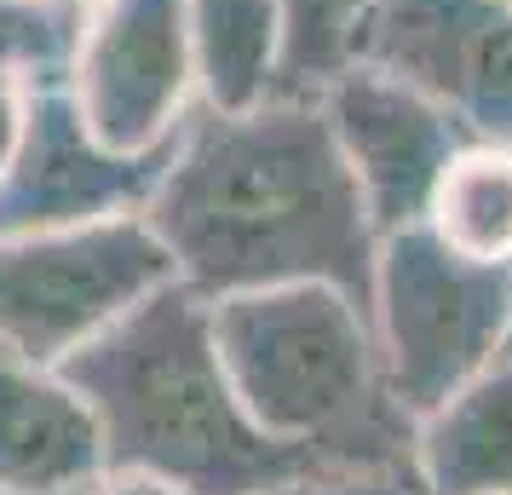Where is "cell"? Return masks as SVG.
<instances>
[{
	"label": "cell",
	"instance_id": "obj_1",
	"mask_svg": "<svg viewBox=\"0 0 512 495\" xmlns=\"http://www.w3.org/2000/svg\"><path fill=\"white\" fill-rule=\"evenodd\" d=\"M144 225L167 248L173 277L202 300L334 283L369 306L380 231L317 98L277 93L254 110L196 104L173 133Z\"/></svg>",
	"mask_w": 512,
	"mask_h": 495
},
{
	"label": "cell",
	"instance_id": "obj_2",
	"mask_svg": "<svg viewBox=\"0 0 512 495\" xmlns=\"http://www.w3.org/2000/svg\"><path fill=\"white\" fill-rule=\"evenodd\" d=\"M58 369L93 409L110 472H144L185 495H265L305 472H334L254 421L213 340V300L179 277Z\"/></svg>",
	"mask_w": 512,
	"mask_h": 495
},
{
	"label": "cell",
	"instance_id": "obj_3",
	"mask_svg": "<svg viewBox=\"0 0 512 495\" xmlns=\"http://www.w3.org/2000/svg\"><path fill=\"white\" fill-rule=\"evenodd\" d=\"M213 340L265 432L334 472H415V415L392 398L369 306L334 283L213 300Z\"/></svg>",
	"mask_w": 512,
	"mask_h": 495
},
{
	"label": "cell",
	"instance_id": "obj_4",
	"mask_svg": "<svg viewBox=\"0 0 512 495\" xmlns=\"http://www.w3.org/2000/svg\"><path fill=\"white\" fill-rule=\"evenodd\" d=\"M369 323L392 398L420 421L512 352V265L466 260L426 225H403L374 248Z\"/></svg>",
	"mask_w": 512,
	"mask_h": 495
},
{
	"label": "cell",
	"instance_id": "obj_5",
	"mask_svg": "<svg viewBox=\"0 0 512 495\" xmlns=\"http://www.w3.org/2000/svg\"><path fill=\"white\" fill-rule=\"evenodd\" d=\"M162 283H173V260L144 213L81 231L0 236V346L58 369Z\"/></svg>",
	"mask_w": 512,
	"mask_h": 495
},
{
	"label": "cell",
	"instance_id": "obj_6",
	"mask_svg": "<svg viewBox=\"0 0 512 495\" xmlns=\"http://www.w3.org/2000/svg\"><path fill=\"white\" fill-rule=\"evenodd\" d=\"M351 64L443 104L478 144H512V0H363Z\"/></svg>",
	"mask_w": 512,
	"mask_h": 495
},
{
	"label": "cell",
	"instance_id": "obj_7",
	"mask_svg": "<svg viewBox=\"0 0 512 495\" xmlns=\"http://www.w3.org/2000/svg\"><path fill=\"white\" fill-rule=\"evenodd\" d=\"M64 87L110 150L167 144L196 110L185 0H81Z\"/></svg>",
	"mask_w": 512,
	"mask_h": 495
},
{
	"label": "cell",
	"instance_id": "obj_8",
	"mask_svg": "<svg viewBox=\"0 0 512 495\" xmlns=\"http://www.w3.org/2000/svg\"><path fill=\"white\" fill-rule=\"evenodd\" d=\"M173 139L156 150H110L81 121L64 81H41L24 98V133L0 173V236L81 231L144 213L162 185Z\"/></svg>",
	"mask_w": 512,
	"mask_h": 495
},
{
	"label": "cell",
	"instance_id": "obj_9",
	"mask_svg": "<svg viewBox=\"0 0 512 495\" xmlns=\"http://www.w3.org/2000/svg\"><path fill=\"white\" fill-rule=\"evenodd\" d=\"M317 104H323L328 133L340 144L380 236L420 225L449 156L472 144L443 104H432L426 93L403 87L392 75L363 70V64H346L317 93Z\"/></svg>",
	"mask_w": 512,
	"mask_h": 495
},
{
	"label": "cell",
	"instance_id": "obj_10",
	"mask_svg": "<svg viewBox=\"0 0 512 495\" xmlns=\"http://www.w3.org/2000/svg\"><path fill=\"white\" fill-rule=\"evenodd\" d=\"M104 472V438L70 375L0 346V490L81 495Z\"/></svg>",
	"mask_w": 512,
	"mask_h": 495
},
{
	"label": "cell",
	"instance_id": "obj_11",
	"mask_svg": "<svg viewBox=\"0 0 512 495\" xmlns=\"http://www.w3.org/2000/svg\"><path fill=\"white\" fill-rule=\"evenodd\" d=\"M409 467L426 495H512V352L420 415Z\"/></svg>",
	"mask_w": 512,
	"mask_h": 495
},
{
	"label": "cell",
	"instance_id": "obj_12",
	"mask_svg": "<svg viewBox=\"0 0 512 495\" xmlns=\"http://www.w3.org/2000/svg\"><path fill=\"white\" fill-rule=\"evenodd\" d=\"M196 104L254 110L282 93V0H185Z\"/></svg>",
	"mask_w": 512,
	"mask_h": 495
},
{
	"label": "cell",
	"instance_id": "obj_13",
	"mask_svg": "<svg viewBox=\"0 0 512 495\" xmlns=\"http://www.w3.org/2000/svg\"><path fill=\"white\" fill-rule=\"evenodd\" d=\"M420 225L466 260L512 265V144H461Z\"/></svg>",
	"mask_w": 512,
	"mask_h": 495
},
{
	"label": "cell",
	"instance_id": "obj_14",
	"mask_svg": "<svg viewBox=\"0 0 512 495\" xmlns=\"http://www.w3.org/2000/svg\"><path fill=\"white\" fill-rule=\"evenodd\" d=\"M363 0H282V93L317 98L351 64V29Z\"/></svg>",
	"mask_w": 512,
	"mask_h": 495
},
{
	"label": "cell",
	"instance_id": "obj_15",
	"mask_svg": "<svg viewBox=\"0 0 512 495\" xmlns=\"http://www.w3.org/2000/svg\"><path fill=\"white\" fill-rule=\"evenodd\" d=\"M81 6L58 0H0V75L18 87L64 81L75 52Z\"/></svg>",
	"mask_w": 512,
	"mask_h": 495
},
{
	"label": "cell",
	"instance_id": "obj_16",
	"mask_svg": "<svg viewBox=\"0 0 512 495\" xmlns=\"http://www.w3.org/2000/svg\"><path fill=\"white\" fill-rule=\"evenodd\" d=\"M265 495H426L415 472H305Z\"/></svg>",
	"mask_w": 512,
	"mask_h": 495
},
{
	"label": "cell",
	"instance_id": "obj_17",
	"mask_svg": "<svg viewBox=\"0 0 512 495\" xmlns=\"http://www.w3.org/2000/svg\"><path fill=\"white\" fill-rule=\"evenodd\" d=\"M24 98L29 87L0 75V173L12 167V150H18V133H24Z\"/></svg>",
	"mask_w": 512,
	"mask_h": 495
},
{
	"label": "cell",
	"instance_id": "obj_18",
	"mask_svg": "<svg viewBox=\"0 0 512 495\" xmlns=\"http://www.w3.org/2000/svg\"><path fill=\"white\" fill-rule=\"evenodd\" d=\"M81 495H185V490H173L162 478H144V472H104V478L87 484Z\"/></svg>",
	"mask_w": 512,
	"mask_h": 495
},
{
	"label": "cell",
	"instance_id": "obj_19",
	"mask_svg": "<svg viewBox=\"0 0 512 495\" xmlns=\"http://www.w3.org/2000/svg\"><path fill=\"white\" fill-rule=\"evenodd\" d=\"M58 6H81V0H58Z\"/></svg>",
	"mask_w": 512,
	"mask_h": 495
},
{
	"label": "cell",
	"instance_id": "obj_20",
	"mask_svg": "<svg viewBox=\"0 0 512 495\" xmlns=\"http://www.w3.org/2000/svg\"><path fill=\"white\" fill-rule=\"evenodd\" d=\"M0 495H18V490H0Z\"/></svg>",
	"mask_w": 512,
	"mask_h": 495
}]
</instances>
